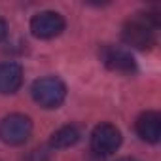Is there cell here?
<instances>
[{"label": "cell", "mask_w": 161, "mask_h": 161, "mask_svg": "<svg viewBox=\"0 0 161 161\" xmlns=\"http://www.w3.org/2000/svg\"><path fill=\"white\" fill-rule=\"evenodd\" d=\"M159 25L157 15H136L129 19L121 29V38L135 49H150L155 44V27Z\"/></svg>", "instance_id": "6da1fadb"}, {"label": "cell", "mask_w": 161, "mask_h": 161, "mask_svg": "<svg viewBox=\"0 0 161 161\" xmlns=\"http://www.w3.org/2000/svg\"><path fill=\"white\" fill-rule=\"evenodd\" d=\"M31 93L34 103L42 108H59L66 97V86L57 76H46L32 84Z\"/></svg>", "instance_id": "7a4b0ae2"}, {"label": "cell", "mask_w": 161, "mask_h": 161, "mask_svg": "<svg viewBox=\"0 0 161 161\" xmlns=\"http://www.w3.org/2000/svg\"><path fill=\"white\" fill-rule=\"evenodd\" d=\"M31 135H32V121L25 114H10L0 121V140L10 146L25 144Z\"/></svg>", "instance_id": "3957f363"}, {"label": "cell", "mask_w": 161, "mask_h": 161, "mask_svg": "<svg viewBox=\"0 0 161 161\" xmlns=\"http://www.w3.org/2000/svg\"><path fill=\"white\" fill-rule=\"evenodd\" d=\"M63 31H64V19H63V15L57 14V12L46 10V12L36 14V15L31 19V32H32V36H36V38L49 40V38L59 36Z\"/></svg>", "instance_id": "277c9868"}, {"label": "cell", "mask_w": 161, "mask_h": 161, "mask_svg": "<svg viewBox=\"0 0 161 161\" xmlns=\"http://www.w3.org/2000/svg\"><path fill=\"white\" fill-rule=\"evenodd\" d=\"M121 144V133L112 123H99L91 133V150L103 155L114 153Z\"/></svg>", "instance_id": "5b68a950"}, {"label": "cell", "mask_w": 161, "mask_h": 161, "mask_svg": "<svg viewBox=\"0 0 161 161\" xmlns=\"http://www.w3.org/2000/svg\"><path fill=\"white\" fill-rule=\"evenodd\" d=\"M101 59L114 72H133L136 66L133 55L127 49L118 47V46H104L101 49Z\"/></svg>", "instance_id": "8992f818"}, {"label": "cell", "mask_w": 161, "mask_h": 161, "mask_svg": "<svg viewBox=\"0 0 161 161\" xmlns=\"http://www.w3.org/2000/svg\"><path fill=\"white\" fill-rule=\"evenodd\" d=\"M135 129H136V135L144 140V142H150V144H155L161 136V116L153 110H148V112H142L138 118H136V123H135Z\"/></svg>", "instance_id": "52a82bcc"}, {"label": "cell", "mask_w": 161, "mask_h": 161, "mask_svg": "<svg viewBox=\"0 0 161 161\" xmlns=\"http://www.w3.org/2000/svg\"><path fill=\"white\" fill-rule=\"evenodd\" d=\"M23 84V68L17 63H0V95H12Z\"/></svg>", "instance_id": "ba28073f"}, {"label": "cell", "mask_w": 161, "mask_h": 161, "mask_svg": "<svg viewBox=\"0 0 161 161\" xmlns=\"http://www.w3.org/2000/svg\"><path fill=\"white\" fill-rule=\"evenodd\" d=\"M80 136H82V133H80V129H78L76 125H63V127H59V129L51 135L49 144H51V148L63 150V148L74 146V144L80 140Z\"/></svg>", "instance_id": "9c48e42d"}, {"label": "cell", "mask_w": 161, "mask_h": 161, "mask_svg": "<svg viewBox=\"0 0 161 161\" xmlns=\"http://www.w3.org/2000/svg\"><path fill=\"white\" fill-rule=\"evenodd\" d=\"M6 34H8V25H6V21L2 17H0V42L6 38Z\"/></svg>", "instance_id": "30bf717a"}, {"label": "cell", "mask_w": 161, "mask_h": 161, "mask_svg": "<svg viewBox=\"0 0 161 161\" xmlns=\"http://www.w3.org/2000/svg\"><path fill=\"white\" fill-rule=\"evenodd\" d=\"M118 161H136V159H133V157H121V159H118Z\"/></svg>", "instance_id": "8fae6325"}]
</instances>
